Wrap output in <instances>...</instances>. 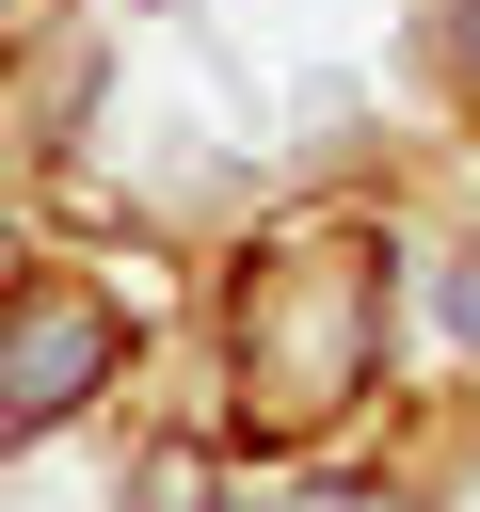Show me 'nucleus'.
<instances>
[{"label": "nucleus", "mask_w": 480, "mask_h": 512, "mask_svg": "<svg viewBox=\"0 0 480 512\" xmlns=\"http://www.w3.org/2000/svg\"><path fill=\"white\" fill-rule=\"evenodd\" d=\"M384 336H400V272L368 224H256L224 256V416L256 448H320L336 416L384 400Z\"/></svg>", "instance_id": "nucleus-1"}, {"label": "nucleus", "mask_w": 480, "mask_h": 512, "mask_svg": "<svg viewBox=\"0 0 480 512\" xmlns=\"http://www.w3.org/2000/svg\"><path fill=\"white\" fill-rule=\"evenodd\" d=\"M112 368H128V320H112L96 272H16V288H0V416H16V432L112 400Z\"/></svg>", "instance_id": "nucleus-2"}, {"label": "nucleus", "mask_w": 480, "mask_h": 512, "mask_svg": "<svg viewBox=\"0 0 480 512\" xmlns=\"http://www.w3.org/2000/svg\"><path fill=\"white\" fill-rule=\"evenodd\" d=\"M256 512H400V496H256Z\"/></svg>", "instance_id": "nucleus-3"}, {"label": "nucleus", "mask_w": 480, "mask_h": 512, "mask_svg": "<svg viewBox=\"0 0 480 512\" xmlns=\"http://www.w3.org/2000/svg\"><path fill=\"white\" fill-rule=\"evenodd\" d=\"M432 304H448V320H464V336H480V272H464V288H432Z\"/></svg>", "instance_id": "nucleus-4"}]
</instances>
